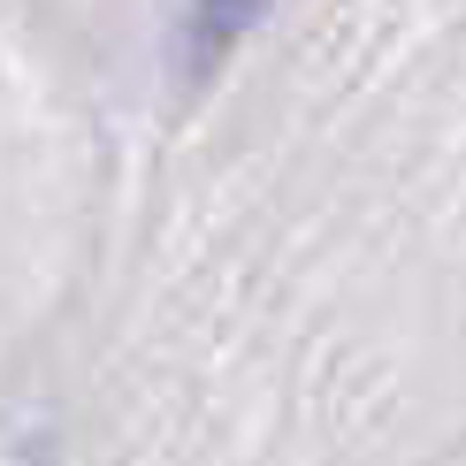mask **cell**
Masks as SVG:
<instances>
[{
    "label": "cell",
    "instance_id": "6da1fadb",
    "mask_svg": "<svg viewBox=\"0 0 466 466\" xmlns=\"http://www.w3.org/2000/svg\"><path fill=\"white\" fill-rule=\"evenodd\" d=\"M260 8L268 0H191L184 8V24H177V85H207L222 62H229V46L260 24Z\"/></svg>",
    "mask_w": 466,
    "mask_h": 466
}]
</instances>
